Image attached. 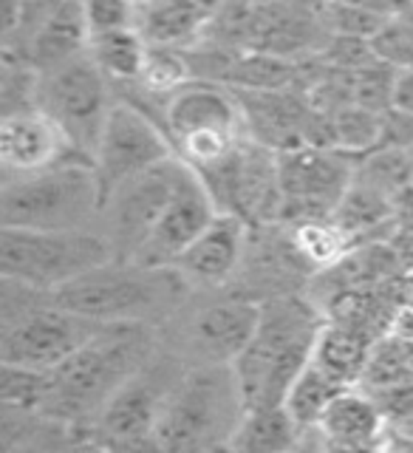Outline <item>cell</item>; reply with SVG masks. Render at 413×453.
I'll return each instance as SVG.
<instances>
[{
    "instance_id": "obj_1",
    "label": "cell",
    "mask_w": 413,
    "mask_h": 453,
    "mask_svg": "<svg viewBox=\"0 0 413 453\" xmlns=\"http://www.w3.org/2000/svg\"><path fill=\"white\" fill-rule=\"evenodd\" d=\"M320 326L317 309L301 297L264 303L258 332L233 363L247 408L283 403L292 380L311 360Z\"/></svg>"
},
{
    "instance_id": "obj_2",
    "label": "cell",
    "mask_w": 413,
    "mask_h": 453,
    "mask_svg": "<svg viewBox=\"0 0 413 453\" xmlns=\"http://www.w3.org/2000/svg\"><path fill=\"white\" fill-rule=\"evenodd\" d=\"M244 411L233 363H202L164 396L153 445L159 450L226 448Z\"/></svg>"
},
{
    "instance_id": "obj_3",
    "label": "cell",
    "mask_w": 413,
    "mask_h": 453,
    "mask_svg": "<svg viewBox=\"0 0 413 453\" xmlns=\"http://www.w3.org/2000/svg\"><path fill=\"white\" fill-rule=\"evenodd\" d=\"M148 340L139 323H111L88 346L51 368L54 388L42 417L60 425L94 419L122 382L139 374Z\"/></svg>"
},
{
    "instance_id": "obj_4",
    "label": "cell",
    "mask_w": 413,
    "mask_h": 453,
    "mask_svg": "<svg viewBox=\"0 0 413 453\" xmlns=\"http://www.w3.org/2000/svg\"><path fill=\"white\" fill-rule=\"evenodd\" d=\"M103 212V190L91 162L71 159L40 173L6 176L0 224L20 230H85Z\"/></svg>"
},
{
    "instance_id": "obj_5",
    "label": "cell",
    "mask_w": 413,
    "mask_h": 453,
    "mask_svg": "<svg viewBox=\"0 0 413 453\" xmlns=\"http://www.w3.org/2000/svg\"><path fill=\"white\" fill-rule=\"evenodd\" d=\"M117 258L108 235L91 230L0 226V273L6 283L54 292Z\"/></svg>"
},
{
    "instance_id": "obj_6",
    "label": "cell",
    "mask_w": 413,
    "mask_h": 453,
    "mask_svg": "<svg viewBox=\"0 0 413 453\" xmlns=\"http://www.w3.org/2000/svg\"><path fill=\"white\" fill-rule=\"evenodd\" d=\"M176 269L111 261L51 292V303L99 323H139L179 292Z\"/></svg>"
},
{
    "instance_id": "obj_7",
    "label": "cell",
    "mask_w": 413,
    "mask_h": 453,
    "mask_svg": "<svg viewBox=\"0 0 413 453\" xmlns=\"http://www.w3.org/2000/svg\"><path fill=\"white\" fill-rule=\"evenodd\" d=\"M111 85L113 82L103 74L91 54H82L49 74H40L37 108L60 125L71 150L91 165L108 113L117 103Z\"/></svg>"
},
{
    "instance_id": "obj_8",
    "label": "cell",
    "mask_w": 413,
    "mask_h": 453,
    "mask_svg": "<svg viewBox=\"0 0 413 453\" xmlns=\"http://www.w3.org/2000/svg\"><path fill=\"white\" fill-rule=\"evenodd\" d=\"M170 156H176V148L162 119L127 99L113 103L94 150V173L103 190V207L119 184L145 173Z\"/></svg>"
},
{
    "instance_id": "obj_9",
    "label": "cell",
    "mask_w": 413,
    "mask_h": 453,
    "mask_svg": "<svg viewBox=\"0 0 413 453\" xmlns=\"http://www.w3.org/2000/svg\"><path fill=\"white\" fill-rule=\"evenodd\" d=\"M357 162L360 159L343 150H320L306 145L278 153V176L283 193L280 221L294 226L311 219H332L354 179Z\"/></svg>"
},
{
    "instance_id": "obj_10",
    "label": "cell",
    "mask_w": 413,
    "mask_h": 453,
    "mask_svg": "<svg viewBox=\"0 0 413 453\" xmlns=\"http://www.w3.org/2000/svg\"><path fill=\"white\" fill-rule=\"evenodd\" d=\"M184 173L187 165L179 156H170L145 173L127 179L108 196L103 212L108 221V238L119 261H131L136 250L145 244L156 221L173 202Z\"/></svg>"
},
{
    "instance_id": "obj_11",
    "label": "cell",
    "mask_w": 413,
    "mask_h": 453,
    "mask_svg": "<svg viewBox=\"0 0 413 453\" xmlns=\"http://www.w3.org/2000/svg\"><path fill=\"white\" fill-rule=\"evenodd\" d=\"M111 323H99L49 303L40 311H28L23 320L4 332L0 340V363L32 365V368H57L71 354L88 346Z\"/></svg>"
},
{
    "instance_id": "obj_12",
    "label": "cell",
    "mask_w": 413,
    "mask_h": 453,
    "mask_svg": "<svg viewBox=\"0 0 413 453\" xmlns=\"http://www.w3.org/2000/svg\"><path fill=\"white\" fill-rule=\"evenodd\" d=\"M218 216V207L212 202L204 181L187 167L173 202L167 204L162 219L156 221L145 244L136 250L131 264L150 266V269H173L179 258L190 250L193 241L202 235L212 219Z\"/></svg>"
},
{
    "instance_id": "obj_13",
    "label": "cell",
    "mask_w": 413,
    "mask_h": 453,
    "mask_svg": "<svg viewBox=\"0 0 413 453\" xmlns=\"http://www.w3.org/2000/svg\"><path fill=\"white\" fill-rule=\"evenodd\" d=\"M162 122L167 127V136L173 139V148L176 142L193 134L221 131L247 136L244 111H241L238 96L233 94V88L210 80H193L179 88L164 103Z\"/></svg>"
},
{
    "instance_id": "obj_14",
    "label": "cell",
    "mask_w": 413,
    "mask_h": 453,
    "mask_svg": "<svg viewBox=\"0 0 413 453\" xmlns=\"http://www.w3.org/2000/svg\"><path fill=\"white\" fill-rule=\"evenodd\" d=\"M71 159H80V156L71 150L60 125L40 108L9 113L0 119V165L6 176L40 173V170Z\"/></svg>"
},
{
    "instance_id": "obj_15",
    "label": "cell",
    "mask_w": 413,
    "mask_h": 453,
    "mask_svg": "<svg viewBox=\"0 0 413 453\" xmlns=\"http://www.w3.org/2000/svg\"><path fill=\"white\" fill-rule=\"evenodd\" d=\"M238 96L241 111H244L247 139L258 145L287 153L303 148V127L309 122L311 105L301 88H275V91H241Z\"/></svg>"
},
{
    "instance_id": "obj_16",
    "label": "cell",
    "mask_w": 413,
    "mask_h": 453,
    "mask_svg": "<svg viewBox=\"0 0 413 453\" xmlns=\"http://www.w3.org/2000/svg\"><path fill=\"white\" fill-rule=\"evenodd\" d=\"M164 396L153 391L150 382L134 374L111 394L103 411L91 419L96 431V445L105 448H156L153 434L162 414Z\"/></svg>"
},
{
    "instance_id": "obj_17",
    "label": "cell",
    "mask_w": 413,
    "mask_h": 453,
    "mask_svg": "<svg viewBox=\"0 0 413 453\" xmlns=\"http://www.w3.org/2000/svg\"><path fill=\"white\" fill-rule=\"evenodd\" d=\"M91 49V26L85 20L80 0H60L51 6L28 32L20 46L26 63L37 68L40 74L60 68Z\"/></svg>"
},
{
    "instance_id": "obj_18",
    "label": "cell",
    "mask_w": 413,
    "mask_h": 453,
    "mask_svg": "<svg viewBox=\"0 0 413 453\" xmlns=\"http://www.w3.org/2000/svg\"><path fill=\"white\" fill-rule=\"evenodd\" d=\"M247 238L249 224L244 219L233 216V212H218L173 269L198 283H224L244 261Z\"/></svg>"
},
{
    "instance_id": "obj_19",
    "label": "cell",
    "mask_w": 413,
    "mask_h": 453,
    "mask_svg": "<svg viewBox=\"0 0 413 453\" xmlns=\"http://www.w3.org/2000/svg\"><path fill=\"white\" fill-rule=\"evenodd\" d=\"M311 431L329 448H374L388 431V417L371 391L348 386L329 403Z\"/></svg>"
},
{
    "instance_id": "obj_20",
    "label": "cell",
    "mask_w": 413,
    "mask_h": 453,
    "mask_svg": "<svg viewBox=\"0 0 413 453\" xmlns=\"http://www.w3.org/2000/svg\"><path fill=\"white\" fill-rule=\"evenodd\" d=\"M226 0H153L139 9L136 26L150 46L193 49L204 40Z\"/></svg>"
},
{
    "instance_id": "obj_21",
    "label": "cell",
    "mask_w": 413,
    "mask_h": 453,
    "mask_svg": "<svg viewBox=\"0 0 413 453\" xmlns=\"http://www.w3.org/2000/svg\"><path fill=\"white\" fill-rule=\"evenodd\" d=\"M264 303L226 301L204 309L193 326V340L207 363H235L261 326Z\"/></svg>"
},
{
    "instance_id": "obj_22",
    "label": "cell",
    "mask_w": 413,
    "mask_h": 453,
    "mask_svg": "<svg viewBox=\"0 0 413 453\" xmlns=\"http://www.w3.org/2000/svg\"><path fill=\"white\" fill-rule=\"evenodd\" d=\"M374 343L377 340H371L368 326L357 320H323L315 351H311V363L320 365L325 374L343 382V386H360Z\"/></svg>"
},
{
    "instance_id": "obj_23",
    "label": "cell",
    "mask_w": 413,
    "mask_h": 453,
    "mask_svg": "<svg viewBox=\"0 0 413 453\" xmlns=\"http://www.w3.org/2000/svg\"><path fill=\"white\" fill-rule=\"evenodd\" d=\"M303 436L301 425L292 419L287 405H258L247 408L226 450L241 453H275L297 448V439Z\"/></svg>"
},
{
    "instance_id": "obj_24",
    "label": "cell",
    "mask_w": 413,
    "mask_h": 453,
    "mask_svg": "<svg viewBox=\"0 0 413 453\" xmlns=\"http://www.w3.org/2000/svg\"><path fill=\"white\" fill-rule=\"evenodd\" d=\"M148 49L150 42L139 32V26H125L94 35L88 54L113 85H134L141 77V68H145Z\"/></svg>"
},
{
    "instance_id": "obj_25",
    "label": "cell",
    "mask_w": 413,
    "mask_h": 453,
    "mask_svg": "<svg viewBox=\"0 0 413 453\" xmlns=\"http://www.w3.org/2000/svg\"><path fill=\"white\" fill-rule=\"evenodd\" d=\"M396 210L400 207H396L391 196L379 193L377 188H371V184H365L360 179H351L343 202L337 204L332 219L343 226V230L354 238V244H357L360 238L371 235L374 230H379V226L394 224Z\"/></svg>"
},
{
    "instance_id": "obj_26",
    "label": "cell",
    "mask_w": 413,
    "mask_h": 453,
    "mask_svg": "<svg viewBox=\"0 0 413 453\" xmlns=\"http://www.w3.org/2000/svg\"><path fill=\"white\" fill-rule=\"evenodd\" d=\"M289 244L303 264L332 269L354 250V238L334 219H311L292 226Z\"/></svg>"
},
{
    "instance_id": "obj_27",
    "label": "cell",
    "mask_w": 413,
    "mask_h": 453,
    "mask_svg": "<svg viewBox=\"0 0 413 453\" xmlns=\"http://www.w3.org/2000/svg\"><path fill=\"white\" fill-rule=\"evenodd\" d=\"M343 388H348V386L337 382L334 377L325 374L320 365H315L309 360L303 372L292 380L287 396H283V405H287L292 419L301 425V431L306 434V431L315 428L317 419L323 417V411L329 408V403Z\"/></svg>"
},
{
    "instance_id": "obj_28",
    "label": "cell",
    "mask_w": 413,
    "mask_h": 453,
    "mask_svg": "<svg viewBox=\"0 0 413 453\" xmlns=\"http://www.w3.org/2000/svg\"><path fill=\"white\" fill-rule=\"evenodd\" d=\"M193 65L187 49H173V46H150L145 57V68H141L139 82H134L141 94L156 96L167 103L179 88L193 82Z\"/></svg>"
},
{
    "instance_id": "obj_29",
    "label": "cell",
    "mask_w": 413,
    "mask_h": 453,
    "mask_svg": "<svg viewBox=\"0 0 413 453\" xmlns=\"http://www.w3.org/2000/svg\"><path fill=\"white\" fill-rule=\"evenodd\" d=\"M54 388V372L32 365L0 363V405L42 414Z\"/></svg>"
},
{
    "instance_id": "obj_30",
    "label": "cell",
    "mask_w": 413,
    "mask_h": 453,
    "mask_svg": "<svg viewBox=\"0 0 413 453\" xmlns=\"http://www.w3.org/2000/svg\"><path fill=\"white\" fill-rule=\"evenodd\" d=\"M354 179L371 184L379 193L391 196L396 204L413 188V156L410 150H386L377 148L357 162Z\"/></svg>"
},
{
    "instance_id": "obj_31",
    "label": "cell",
    "mask_w": 413,
    "mask_h": 453,
    "mask_svg": "<svg viewBox=\"0 0 413 453\" xmlns=\"http://www.w3.org/2000/svg\"><path fill=\"white\" fill-rule=\"evenodd\" d=\"M379 113L363 105H348L334 113L337 122V150H343L354 159H363L365 153L379 145Z\"/></svg>"
},
{
    "instance_id": "obj_32",
    "label": "cell",
    "mask_w": 413,
    "mask_h": 453,
    "mask_svg": "<svg viewBox=\"0 0 413 453\" xmlns=\"http://www.w3.org/2000/svg\"><path fill=\"white\" fill-rule=\"evenodd\" d=\"M323 26L329 28V35H343V37H363L374 40L391 18L377 14L371 9L343 4V0H323L320 6Z\"/></svg>"
},
{
    "instance_id": "obj_33",
    "label": "cell",
    "mask_w": 413,
    "mask_h": 453,
    "mask_svg": "<svg viewBox=\"0 0 413 453\" xmlns=\"http://www.w3.org/2000/svg\"><path fill=\"white\" fill-rule=\"evenodd\" d=\"M394 77H396V68L382 60H374L371 65L354 71V103L371 111L391 108Z\"/></svg>"
},
{
    "instance_id": "obj_34",
    "label": "cell",
    "mask_w": 413,
    "mask_h": 453,
    "mask_svg": "<svg viewBox=\"0 0 413 453\" xmlns=\"http://www.w3.org/2000/svg\"><path fill=\"white\" fill-rule=\"evenodd\" d=\"M85 20L91 26V37L113 32V28H125V26H136L139 12L131 0H80Z\"/></svg>"
},
{
    "instance_id": "obj_35",
    "label": "cell",
    "mask_w": 413,
    "mask_h": 453,
    "mask_svg": "<svg viewBox=\"0 0 413 453\" xmlns=\"http://www.w3.org/2000/svg\"><path fill=\"white\" fill-rule=\"evenodd\" d=\"M386 150H413V113L386 108L379 113V145Z\"/></svg>"
},
{
    "instance_id": "obj_36",
    "label": "cell",
    "mask_w": 413,
    "mask_h": 453,
    "mask_svg": "<svg viewBox=\"0 0 413 453\" xmlns=\"http://www.w3.org/2000/svg\"><path fill=\"white\" fill-rule=\"evenodd\" d=\"M382 337H391V340H396V343L413 346V303L408 301V297L400 306H394L386 329H382Z\"/></svg>"
},
{
    "instance_id": "obj_37",
    "label": "cell",
    "mask_w": 413,
    "mask_h": 453,
    "mask_svg": "<svg viewBox=\"0 0 413 453\" xmlns=\"http://www.w3.org/2000/svg\"><path fill=\"white\" fill-rule=\"evenodd\" d=\"M391 108H400L405 113H413V68H396Z\"/></svg>"
},
{
    "instance_id": "obj_38",
    "label": "cell",
    "mask_w": 413,
    "mask_h": 453,
    "mask_svg": "<svg viewBox=\"0 0 413 453\" xmlns=\"http://www.w3.org/2000/svg\"><path fill=\"white\" fill-rule=\"evenodd\" d=\"M343 4H354V6L371 9L377 14H386V18H396V14L410 9L413 0H343Z\"/></svg>"
},
{
    "instance_id": "obj_39",
    "label": "cell",
    "mask_w": 413,
    "mask_h": 453,
    "mask_svg": "<svg viewBox=\"0 0 413 453\" xmlns=\"http://www.w3.org/2000/svg\"><path fill=\"white\" fill-rule=\"evenodd\" d=\"M131 4H134V6H136V12H139V9H145V6H150V4H153V0H131Z\"/></svg>"
},
{
    "instance_id": "obj_40",
    "label": "cell",
    "mask_w": 413,
    "mask_h": 453,
    "mask_svg": "<svg viewBox=\"0 0 413 453\" xmlns=\"http://www.w3.org/2000/svg\"><path fill=\"white\" fill-rule=\"evenodd\" d=\"M410 9H413V4H410Z\"/></svg>"
}]
</instances>
